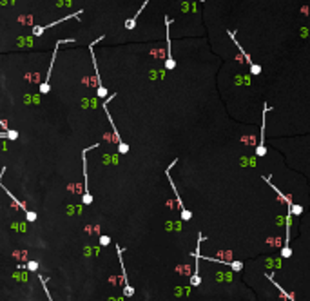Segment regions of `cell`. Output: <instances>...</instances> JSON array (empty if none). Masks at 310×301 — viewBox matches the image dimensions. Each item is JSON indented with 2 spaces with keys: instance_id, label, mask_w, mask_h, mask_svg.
<instances>
[{
  "instance_id": "cell-11",
  "label": "cell",
  "mask_w": 310,
  "mask_h": 301,
  "mask_svg": "<svg viewBox=\"0 0 310 301\" xmlns=\"http://www.w3.org/2000/svg\"><path fill=\"white\" fill-rule=\"evenodd\" d=\"M249 71H250L252 76H258V74H261V65L259 64H252V65H249Z\"/></svg>"
},
{
  "instance_id": "cell-10",
  "label": "cell",
  "mask_w": 310,
  "mask_h": 301,
  "mask_svg": "<svg viewBox=\"0 0 310 301\" xmlns=\"http://www.w3.org/2000/svg\"><path fill=\"white\" fill-rule=\"evenodd\" d=\"M289 207H290V214H296V216H301L303 214V207L301 205H294L289 201Z\"/></svg>"
},
{
  "instance_id": "cell-15",
  "label": "cell",
  "mask_w": 310,
  "mask_h": 301,
  "mask_svg": "<svg viewBox=\"0 0 310 301\" xmlns=\"http://www.w3.org/2000/svg\"><path fill=\"white\" fill-rule=\"evenodd\" d=\"M118 152H120V154H127V152H129V145L123 142L122 145H118Z\"/></svg>"
},
{
  "instance_id": "cell-7",
  "label": "cell",
  "mask_w": 310,
  "mask_h": 301,
  "mask_svg": "<svg viewBox=\"0 0 310 301\" xmlns=\"http://www.w3.org/2000/svg\"><path fill=\"white\" fill-rule=\"evenodd\" d=\"M227 33H229V36H230V40H232V42H234V45H236V47H238V49H240V53H241V54H243V58H245V60H247V64H249V65H252V64H254V62H252V58H250V56H249V54H247V51H245V49H243V47H241V44H240V42H238V40H236V34H234V31H230V29H229V31H227Z\"/></svg>"
},
{
  "instance_id": "cell-18",
  "label": "cell",
  "mask_w": 310,
  "mask_h": 301,
  "mask_svg": "<svg viewBox=\"0 0 310 301\" xmlns=\"http://www.w3.org/2000/svg\"><path fill=\"white\" fill-rule=\"evenodd\" d=\"M230 267H232L234 270H241V269H243V263H241V261H234V263H230Z\"/></svg>"
},
{
  "instance_id": "cell-20",
  "label": "cell",
  "mask_w": 310,
  "mask_h": 301,
  "mask_svg": "<svg viewBox=\"0 0 310 301\" xmlns=\"http://www.w3.org/2000/svg\"><path fill=\"white\" fill-rule=\"evenodd\" d=\"M198 2H205V0H198Z\"/></svg>"
},
{
  "instance_id": "cell-6",
  "label": "cell",
  "mask_w": 310,
  "mask_h": 301,
  "mask_svg": "<svg viewBox=\"0 0 310 301\" xmlns=\"http://www.w3.org/2000/svg\"><path fill=\"white\" fill-rule=\"evenodd\" d=\"M5 171H7V169H5V167H2V171H0V187H2V189H4V191H5V192H7V196H9V198H11V200H13V201H15V205H16V207H18V209H22V211H24V212H27V207H25V205H24V203H22V201H20V200H16V198H15V196H13V194H11V192H9V191H7V189H5V185H2V176H4V174H5Z\"/></svg>"
},
{
  "instance_id": "cell-9",
  "label": "cell",
  "mask_w": 310,
  "mask_h": 301,
  "mask_svg": "<svg viewBox=\"0 0 310 301\" xmlns=\"http://www.w3.org/2000/svg\"><path fill=\"white\" fill-rule=\"evenodd\" d=\"M0 138H9V140H18V133L16 131H4V133H0Z\"/></svg>"
},
{
  "instance_id": "cell-5",
  "label": "cell",
  "mask_w": 310,
  "mask_h": 301,
  "mask_svg": "<svg viewBox=\"0 0 310 301\" xmlns=\"http://www.w3.org/2000/svg\"><path fill=\"white\" fill-rule=\"evenodd\" d=\"M267 111H270V107H267V103H265V107H263V127H261V140H259V145H258V149H256V154H258V156H265V152H267V149H265V127H267Z\"/></svg>"
},
{
  "instance_id": "cell-17",
  "label": "cell",
  "mask_w": 310,
  "mask_h": 301,
  "mask_svg": "<svg viewBox=\"0 0 310 301\" xmlns=\"http://www.w3.org/2000/svg\"><path fill=\"white\" fill-rule=\"evenodd\" d=\"M96 93H98V96H100V98H105V96H107V89H105V87H98V89H96Z\"/></svg>"
},
{
  "instance_id": "cell-3",
  "label": "cell",
  "mask_w": 310,
  "mask_h": 301,
  "mask_svg": "<svg viewBox=\"0 0 310 301\" xmlns=\"http://www.w3.org/2000/svg\"><path fill=\"white\" fill-rule=\"evenodd\" d=\"M82 13H83V11H74V13H71V15H67V16H64V18L56 20V22H51V24H47V25H34V27H33V36H42V34H44L47 29H51V27H54V25H58V24L65 22V20H71V18H80V16H82Z\"/></svg>"
},
{
  "instance_id": "cell-14",
  "label": "cell",
  "mask_w": 310,
  "mask_h": 301,
  "mask_svg": "<svg viewBox=\"0 0 310 301\" xmlns=\"http://www.w3.org/2000/svg\"><path fill=\"white\" fill-rule=\"evenodd\" d=\"M36 218H38V216H36L34 211H27V212H25V220H27V221L33 223V221H36Z\"/></svg>"
},
{
  "instance_id": "cell-12",
  "label": "cell",
  "mask_w": 310,
  "mask_h": 301,
  "mask_svg": "<svg viewBox=\"0 0 310 301\" xmlns=\"http://www.w3.org/2000/svg\"><path fill=\"white\" fill-rule=\"evenodd\" d=\"M25 269L31 270V272H38L40 265H38V261H27V263H25Z\"/></svg>"
},
{
  "instance_id": "cell-1",
  "label": "cell",
  "mask_w": 310,
  "mask_h": 301,
  "mask_svg": "<svg viewBox=\"0 0 310 301\" xmlns=\"http://www.w3.org/2000/svg\"><path fill=\"white\" fill-rule=\"evenodd\" d=\"M100 143L96 142V143H93L91 147H85L83 151H82V165H83V180H85V192H83V198H82V201H83V205H91L93 203V196H91V191H89V185H87V152L91 151V149H96Z\"/></svg>"
},
{
  "instance_id": "cell-16",
  "label": "cell",
  "mask_w": 310,
  "mask_h": 301,
  "mask_svg": "<svg viewBox=\"0 0 310 301\" xmlns=\"http://www.w3.org/2000/svg\"><path fill=\"white\" fill-rule=\"evenodd\" d=\"M109 243H111V238L109 236H100V245L102 247H107Z\"/></svg>"
},
{
  "instance_id": "cell-13",
  "label": "cell",
  "mask_w": 310,
  "mask_h": 301,
  "mask_svg": "<svg viewBox=\"0 0 310 301\" xmlns=\"http://www.w3.org/2000/svg\"><path fill=\"white\" fill-rule=\"evenodd\" d=\"M38 280H40V283H42V287H44V290H45V296H47V301H53V298H51V294H49V289L45 287V280L42 278V274H38Z\"/></svg>"
},
{
  "instance_id": "cell-19",
  "label": "cell",
  "mask_w": 310,
  "mask_h": 301,
  "mask_svg": "<svg viewBox=\"0 0 310 301\" xmlns=\"http://www.w3.org/2000/svg\"><path fill=\"white\" fill-rule=\"evenodd\" d=\"M290 254H292V250H290L289 247H285V249H283V252H281V256H283V258H289Z\"/></svg>"
},
{
  "instance_id": "cell-4",
  "label": "cell",
  "mask_w": 310,
  "mask_h": 301,
  "mask_svg": "<svg viewBox=\"0 0 310 301\" xmlns=\"http://www.w3.org/2000/svg\"><path fill=\"white\" fill-rule=\"evenodd\" d=\"M165 25H167V60H165V69L172 71V69L176 67V62H174V58H172V54H171V34H169L171 18H169V16H165Z\"/></svg>"
},
{
  "instance_id": "cell-8",
  "label": "cell",
  "mask_w": 310,
  "mask_h": 301,
  "mask_svg": "<svg viewBox=\"0 0 310 301\" xmlns=\"http://www.w3.org/2000/svg\"><path fill=\"white\" fill-rule=\"evenodd\" d=\"M149 2H151V0H145V2L142 4V7H140V11H136V15H134L132 18H129V20L125 22V29H129V31H131V29H134V27H136V20H138V16H140V15L143 13V9H145V5H147Z\"/></svg>"
},
{
  "instance_id": "cell-2",
  "label": "cell",
  "mask_w": 310,
  "mask_h": 301,
  "mask_svg": "<svg viewBox=\"0 0 310 301\" xmlns=\"http://www.w3.org/2000/svg\"><path fill=\"white\" fill-rule=\"evenodd\" d=\"M67 42H74L73 38H65V40H58L56 42V47H54V53H53V58H51V64H49V71H47V76L44 80V83H40V94H47L51 91V85H49V78H51V73H53V65H54V60H56V53H58V45L62 44H67Z\"/></svg>"
}]
</instances>
